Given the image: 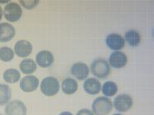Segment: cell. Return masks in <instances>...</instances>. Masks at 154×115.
Instances as JSON below:
<instances>
[{
	"mask_svg": "<svg viewBox=\"0 0 154 115\" xmlns=\"http://www.w3.org/2000/svg\"><path fill=\"white\" fill-rule=\"evenodd\" d=\"M113 108V104L110 99L106 96H101L95 99L92 104L94 115H108Z\"/></svg>",
	"mask_w": 154,
	"mask_h": 115,
	"instance_id": "cell-1",
	"label": "cell"
},
{
	"mask_svg": "<svg viewBox=\"0 0 154 115\" xmlns=\"http://www.w3.org/2000/svg\"><path fill=\"white\" fill-rule=\"evenodd\" d=\"M91 71L94 76L99 79L108 77L111 72V67L108 62L104 59L98 58L94 60L91 65Z\"/></svg>",
	"mask_w": 154,
	"mask_h": 115,
	"instance_id": "cell-2",
	"label": "cell"
},
{
	"mask_svg": "<svg viewBox=\"0 0 154 115\" xmlns=\"http://www.w3.org/2000/svg\"><path fill=\"white\" fill-rule=\"evenodd\" d=\"M59 89H60V85L58 80L53 76H48L44 78L42 80L40 85V90L42 93L48 97L56 95L58 93Z\"/></svg>",
	"mask_w": 154,
	"mask_h": 115,
	"instance_id": "cell-3",
	"label": "cell"
},
{
	"mask_svg": "<svg viewBox=\"0 0 154 115\" xmlns=\"http://www.w3.org/2000/svg\"><path fill=\"white\" fill-rule=\"evenodd\" d=\"M22 13L23 12L20 5L16 3H9L4 7V18L8 22H14L18 21L21 18Z\"/></svg>",
	"mask_w": 154,
	"mask_h": 115,
	"instance_id": "cell-4",
	"label": "cell"
},
{
	"mask_svg": "<svg viewBox=\"0 0 154 115\" xmlns=\"http://www.w3.org/2000/svg\"><path fill=\"white\" fill-rule=\"evenodd\" d=\"M113 105L115 109L120 113L128 111L130 108H132L133 105V98L126 93L118 95L114 99Z\"/></svg>",
	"mask_w": 154,
	"mask_h": 115,
	"instance_id": "cell-5",
	"label": "cell"
},
{
	"mask_svg": "<svg viewBox=\"0 0 154 115\" xmlns=\"http://www.w3.org/2000/svg\"><path fill=\"white\" fill-rule=\"evenodd\" d=\"M4 112L6 115H27V108L22 101L13 100L8 103Z\"/></svg>",
	"mask_w": 154,
	"mask_h": 115,
	"instance_id": "cell-6",
	"label": "cell"
},
{
	"mask_svg": "<svg viewBox=\"0 0 154 115\" xmlns=\"http://www.w3.org/2000/svg\"><path fill=\"white\" fill-rule=\"evenodd\" d=\"M106 44L111 50H119L124 47L125 41L118 33H111L106 37Z\"/></svg>",
	"mask_w": 154,
	"mask_h": 115,
	"instance_id": "cell-7",
	"label": "cell"
},
{
	"mask_svg": "<svg viewBox=\"0 0 154 115\" xmlns=\"http://www.w3.org/2000/svg\"><path fill=\"white\" fill-rule=\"evenodd\" d=\"M128 63V56L122 51H115L109 56V65L115 69L123 68Z\"/></svg>",
	"mask_w": 154,
	"mask_h": 115,
	"instance_id": "cell-8",
	"label": "cell"
},
{
	"mask_svg": "<svg viewBox=\"0 0 154 115\" xmlns=\"http://www.w3.org/2000/svg\"><path fill=\"white\" fill-rule=\"evenodd\" d=\"M39 85V80L34 76H27L20 81V89L24 92L29 93L36 90Z\"/></svg>",
	"mask_w": 154,
	"mask_h": 115,
	"instance_id": "cell-9",
	"label": "cell"
},
{
	"mask_svg": "<svg viewBox=\"0 0 154 115\" xmlns=\"http://www.w3.org/2000/svg\"><path fill=\"white\" fill-rule=\"evenodd\" d=\"M71 73L76 79L79 80L86 79L89 75V68L85 63L78 62L73 64L71 68Z\"/></svg>",
	"mask_w": 154,
	"mask_h": 115,
	"instance_id": "cell-10",
	"label": "cell"
},
{
	"mask_svg": "<svg viewBox=\"0 0 154 115\" xmlns=\"http://www.w3.org/2000/svg\"><path fill=\"white\" fill-rule=\"evenodd\" d=\"M15 28L14 26L7 22L0 23V42H8L15 36Z\"/></svg>",
	"mask_w": 154,
	"mask_h": 115,
	"instance_id": "cell-11",
	"label": "cell"
},
{
	"mask_svg": "<svg viewBox=\"0 0 154 115\" xmlns=\"http://www.w3.org/2000/svg\"><path fill=\"white\" fill-rule=\"evenodd\" d=\"M32 44L26 40L18 41L14 46L15 53L19 57H27L32 53Z\"/></svg>",
	"mask_w": 154,
	"mask_h": 115,
	"instance_id": "cell-12",
	"label": "cell"
},
{
	"mask_svg": "<svg viewBox=\"0 0 154 115\" xmlns=\"http://www.w3.org/2000/svg\"><path fill=\"white\" fill-rule=\"evenodd\" d=\"M54 56L52 52L48 50H41L36 56V62L40 67L46 68L53 65Z\"/></svg>",
	"mask_w": 154,
	"mask_h": 115,
	"instance_id": "cell-13",
	"label": "cell"
},
{
	"mask_svg": "<svg viewBox=\"0 0 154 115\" xmlns=\"http://www.w3.org/2000/svg\"><path fill=\"white\" fill-rule=\"evenodd\" d=\"M83 89L85 92L91 95H95L100 92L102 85L99 80L94 78H89L85 80L83 83Z\"/></svg>",
	"mask_w": 154,
	"mask_h": 115,
	"instance_id": "cell-14",
	"label": "cell"
},
{
	"mask_svg": "<svg viewBox=\"0 0 154 115\" xmlns=\"http://www.w3.org/2000/svg\"><path fill=\"white\" fill-rule=\"evenodd\" d=\"M78 88H79L78 82L72 78H67L63 79L62 82V90L63 93L68 95L75 93L78 90Z\"/></svg>",
	"mask_w": 154,
	"mask_h": 115,
	"instance_id": "cell-15",
	"label": "cell"
},
{
	"mask_svg": "<svg viewBox=\"0 0 154 115\" xmlns=\"http://www.w3.org/2000/svg\"><path fill=\"white\" fill-rule=\"evenodd\" d=\"M20 70L25 75H30L33 72L36 71L37 65L35 61H33L32 59H24L21 61L20 65Z\"/></svg>",
	"mask_w": 154,
	"mask_h": 115,
	"instance_id": "cell-16",
	"label": "cell"
},
{
	"mask_svg": "<svg viewBox=\"0 0 154 115\" xmlns=\"http://www.w3.org/2000/svg\"><path fill=\"white\" fill-rule=\"evenodd\" d=\"M125 40L131 47H136L141 42V35L135 30H129L125 33Z\"/></svg>",
	"mask_w": 154,
	"mask_h": 115,
	"instance_id": "cell-17",
	"label": "cell"
},
{
	"mask_svg": "<svg viewBox=\"0 0 154 115\" xmlns=\"http://www.w3.org/2000/svg\"><path fill=\"white\" fill-rule=\"evenodd\" d=\"M20 72L16 69H8L4 73V79L8 84H14L20 79Z\"/></svg>",
	"mask_w": 154,
	"mask_h": 115,
	"instance_id": "cell-18",
	"label": "cell"
},
{
	"mask_svg": "<svg viewBox=\"0 0 154 115\" xmlns=\"http://www.w3.org/2000/svg\"><path fill=\"white\" fill-rule=\"evenodd\" d=\"M11 99V90L8 85L0 84V106L7 104Z\"/></svg>",
	"mask_w": 154,
	"mask_h": 115,
	"instance_id": "cell-19",
	"label": "cell"
},
{
	"mask_svg": "<svg viewBox=\"0 0 154 115\" xmlns=\"http://www.w3.org/2000/svg\"><path fill=\"white\" fill-rule=\"evenodd\" d=\"M101 90L106 97H112L118 92V85L113 81H107L104 83Z\"/></svg>",
	"mask_w": 154,
	"mask_h": 115,
	"instance_id": "cell-20",
	"label": "cell"
},
{
	"mask_svg": "<svg viewBox=\"0 0 154 115\" xmlns=\"http://www.w3.org/2000/svg\"><path fill=\"white\" fill-rule=\"evenodd\" d=\"M14 57V52L10 47H3L0 48V60L4 62L11 61Z\"/></svg>",
	"mask_w": 154,
	"mask_h": 115,
	"instance_id": "cell-21",
	"label": "cell"
},
{
	"mask_svg": "<svg viewBox=\"0 0 154 115\" xmlns=\"http://www.w3.org/2000/svg\"><path fill=\"white\" fill-rule=\"evenodd\" d=\"M19 3L23 6V7L27 8V9H32L33 7H35L38 5V4L39 3V1H33V0H30V1H23L21 0L19 1Z\"/></svg>",
	"mask_w": 154,
	"mask_h": 115,
	"instance_id": "cell-22",
	"label": "cell"
},
{
	"mask_svg": "<svg viewBox=\"0 0 154 115\" xmlns=\"http://www.w3.org/2000/svg\"><path fill=\"white\" fill-rule=\"evenodd\" d=\"M76 115H94L93 114V113L89 109H87V108H83V109H81V110H79L78 113H77V114Z\"/></svg>",
	"mask_w": 154,
	"mask_h": 115,
	"instance_id": "cell-23",
	"label": "cell"
},
{
	"mask_svg": "<svg viewBox=\"0 0 154 115\" xmlns=\"http://www.w3.org/2000/svg\"><path fill=\"white\" fill-rule=\"evenodd\" d=\"M59 115H73L72 113H70V112H68V111H65V112H63L61 113Z\"/></svg>",
	"mask_w": 154,
	"mask_h": 115,
	"instance_id": "cell-24",
	"label": "cell"
},
{
	"mask_svg": "<svg viewBox=\"0 0 154 115\" xmlns=\"http://www.w3.org/2000/svg\"><path fill=\"white\" fill-rule=\"evenodd\" d=\"M2 18H3V10H2V7H0V21H1Z\"/></svg>",
	"mask_w": 154,
	"mask_h": 115,
	"instance_id": "cell-25",
	"label": "cell"
},
{
	"mask_svg": "<svg viewBox=\"0 0 154 115\" xmlns=\"http://www.w3.org/2000/svg\"><path fill=\"white\" fill-rule=\"evenodd\" d=\"M113 115H122V114H114Z\"/></svg>",
	"mask_w": 154,
	"mask_h": 115,
	"instance_id": "cell-26",
	"label": "cell"
},
{
	"mask_svg": "<svg viewBox=\"0 0 154 115\" xmlns=\"http://www.w3.org/2000/svg\"><path fill=\"white\" fill-rule=\"evenodd\" d=\"M0 115H3V114H0Z\"/></svg>",
	"mask_w": 154,
	"mask_h": 115,
	"instance_id": "cell-27",
	"label": "cell"
}]
</instances>
